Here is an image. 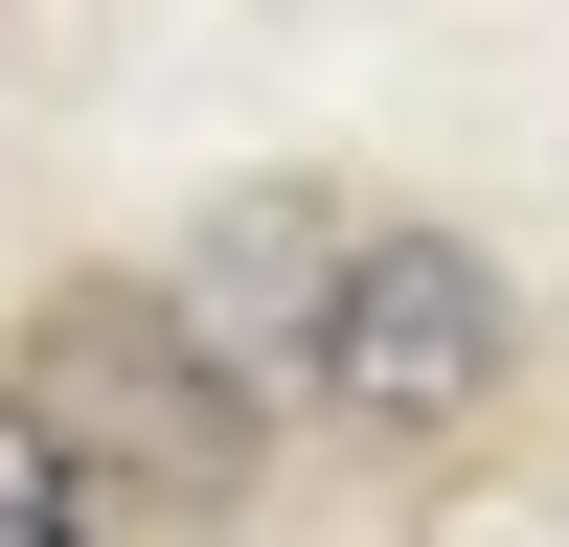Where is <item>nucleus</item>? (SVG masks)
Returning <instances> with one entry per match:
<instances>
[{
    "mask_svg": "<svg viewBox=\"0 0 569 547\" xmlns=\"http://www.w3.org/2000/svg\"><path fill=\"white\" fill-rule=\"evenodd\" d=\"M0 410L69 456V501H137V525H251V479H273V410L182 342L160 274H69L23 319V388Z\"/></svg>",
    "mask_w": 569,
    "mask_h": 547,
    "instance_id": "f257e3e1",
    "label": "nucleus"
},
{
    "mask_svg": "<svg viewBox=\"0 0 569 547\" xmlns=\"http://www.w3.org/2000/svg\"><path fill=\"white\" fill-rule=\"evenodd\" d=\"M525 388V297H501L479 228H342V274H319V342H297V410L365 456H456L479 410Z\"/></svg>",
    "mask_w": 569,
    "mask_h": 547,
    "instance_id": "f03ea898",
    "label": "nucleus"
},
{
    "mask_svg": "<svg viewBox=\"0 0 569 547\" xmlns=\"http://www.w3.org/2000/svg\"><path fill=\"white\" fill-rule=\"evenodd\" d=\"M342 228L365 206H319V182H228V206H206V251H182L160 274V297H182V342H206L228 365V388H297V342H319V274H342Z\"/></svg>",
    "mask_w": 569,
    "mask_h": 547,
    "instance_id": "7ed1b4c3",
    "label": "nucleus"
},
{
    "mask_svg": "<svg viewBox=\"0 0 569 547\" xmlns=\"http://www.w3.org/2000/svg\"><path fill=\"white\" fill-rule=\"evenodd\" d=\"M0 547H91V501H69V456L0 410Z\"/></svg>",
    "mask_w": 569,
    "mask_h": 547,
    "instance_id": "20e7f679",
    "label": "nucleus"
}]
</instances>
